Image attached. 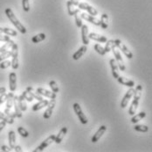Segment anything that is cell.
Masks as SVG:
<instances>
[{
    "mask_svg": "<svg viewBox=\"0 0 152 152\" xmlns=\"http://www.w3.org/2000/svg\"><path fill=\"white\" fill-rule=\"evenodd\" d=\"M5 14L7 16V18L10 19V21L13 24V26L15 27L21 33H26V28L24 27V25L21 24V22L17 19V17L15 16V14L13 13L12 10L10 9V8H6L5 9Z\"/></svg>",
    "mask_w": 152,
    "mask_h": 152,
    "instance_id": "1",
    "label": "cell"
},
{
    "mask_svg": "<svg viewBox=\"0 0 152 152\" xmlns=\"http://www.w3.org/2000/svg\"><path fill=\"white\" fill-rule=\"evenodd\" d=\"M142 85H137V87L135 90V93H134V100L131 104V106L129 109V114L130 115H134L136 113L137 110V107H138V103H139V99L142 96Z\"/></svg>",
    "mask_w": 152,
    "mask_h": 152,
    "instance_id": "2",
    "label": "cell"
},
{
    "mask_svg": "<svg viewBox=\"0 0 152 152\" xmlns=\"http://www.w3.org/2000/svg\"><path fill=\"white\" fill-rule=\"evenodd\" d=\"M12 68L13 70H17L18 68V44L14 43L12 47Z\"/></svg>",
    "mask_w": 152,
    "mask_h": 152,
    "instance_id": "3",
    "label": "cell"
},
{
    "mask_svg": "<svg viewBox=\"0 0 152 152\" xmlns=\"http://www.w3.org/2000/svg\"><path fill=\"white\" fill-rule=\"evenodd\" d=\"M115 43L117 48H119L120 50H122V52L125 55V56L128 58V59H132L133 58V54L132 52L126 47V45H124L122 42V41L120 40H115Z\"/></svg>",
    "mask_w": 152,
    "mask_h": 152,
    "instance_id": "4",
    "label": "cell"
},
{
    "mask_svg": "<svg viewBox=\"0 0 152 152\" xmlns=\"http://www.w3.org/2000/svg\"><path fill=\"white\" fill-rule=\"evenodd\" d=\"M111 51H113V54L115 56V60L117 62V65H118L119 70H121L122 71H124L126 70V67H125L124 62L122 60V55H121L120 51L117 49V47H114Z\"/></svg>",
    "mask_w": 152,
    "mask_h": 152,
    "instance_id": "5",
    "label": "cell"
},
{
    "mask_svg": "<svg viewBox=\"0 0 152 152\" xmlns=\"http://www.w3.org/2000/svg\"><path fill=\"white\" fill-rule=\"evenodd\" d=\"M73 107H74V111H75V113H76V115L78 116L80 122H81L82 124H87V123L88 122V120L87 116L83 113L82 109H81L80 106L78 103H75Z\"/></svg>",
    "mask_w": 152,
    "mask_h": 152,
    "instance_id": "6",
    "label": "cell"
},
{
    "mask_svg": "<svg viewBox=\"0 0 152 152\" xmlns=\"http://www.w3.org/2000/svg\"><path fill=\"white\" fill-rule=\"evenodd\" d=\"M55 137L56 136L55 135H52V136H48L46 138V140H44L42 142H41V144L39 146V147H37L33 151L34 152H39V151H44V149H46V147H48L50 144H52L53 142H54V140H55Z\"/></svg>",
    "mask_w": 152,
    "mask_h": 152,
    "instance_id": "7",
    "label": "cell"
},
{
    "mask_svg": "<svg viewBox=\"0 0 152 152\" xmlns=\"http://www.w3.org/2000/svg\"><path fill=\"white\" fill-rule=\"evenodd\" d=\"M55 105H56V100H55V99H51V100L48 102V104H47V108H46V110L45 111V113H44V115H43V117H44V119H49L51 116H52V113H53V109H54V107H55Z\"/></svg>",
    "mask_w": 152,
    "mask_h": 152,
    "instance_id": "8",
    "label": "cell"
},
{
    "mask_svg": "<svg viewBox=\"0 0 152 152\" xmlns=\"http://www.w3.org/2000/svg\"><path fill=\"white\" fill-rule=\"evenodd\" d=\"M79 9H81V10H86L88 12V13L92 16H95L98 15V12L95 8H94L93 6H91L90 4H88V3H79L78 5Z\"/></svg>",
    "mask_w": 152,
    "mask_h": 152,
    "instance_id": "9",
    "label": "cell"
},
{
    "mask_svg": "<svg viewBox=\"0 0 152 152\" xmlns=\"http://www.w3.org/2000/svg\"><path fill=\"white\" fill-rule=\"evenodd\" d=\"M134 93H135V89H133V87H131L129 91L126 92L125 96L123 97V99H122V102H121V107L122 108H125L128 106L129 101L131 99V98L133 97Z\"/></svg>",
    "mask_w": 152,
    "mask_h": 152,
    "instance_id": "10",
    "label": "cell"
},
{
    "mask_svg": "<svg viewBox=\"0 0 152 152\" xmlns=\"http://www.w3.org/2000/svg\"><path fill=\"white\" fill-rule=\"evenodd\" d=\"M80 17H81V19L90 22V23L95 25V26H100L101 25V20L98 19L97 18H95L94 16H92L90 14H87L86 13H83L80 14Z\"/></svg>",
    "mask_w": 152,
    "mask_h": 152,
    "instance_id": "11",
    "label": "cell"
},
{
    "mask_svg": "<svg viewBox=\"0 0 152 152\" xmlns=\"http://www.w3.org/2000/svg\"><path fill=\"white\" fill-rule=\"evenodd\" d=\"M81 38H82V42L84 45H88L89 44V38H88V27L87 25H82L81 26Z\"/></svg>",
    "mask_w": 152,
    "mask_h": 152,
    "instance_id": "12",
    "label": "cell"
},
{
    "mask_svg": "<svg viewBox=\"0 0 152 152\" xmlns=\"http://www.w3.org/2000/svg\"><path fill=\"white\" fill-rule=\"evenodd\" d=\"M107 131V127L106 126H101V128H99V129L96 131V133L94 135V136L92 137L91 142H98L101 137L104 135V133Z\"/></svg>",
    "mask_w": 152,
    "mask_h": 152,
    "instance_id": "13",
    "label": "cell"
},
{
    "mask_svg": "<svg viewBox=\"0 0 152 152\" xmlns=\"http://www.w3.org/2000/svg\"><path fill=\"white\" fill-rule=\"evenodd\" d=\"M36 91H37L39 94H40L41 96H45L46 98H49L50 99H56V97H57V95H56L55 92L48 91V90H46V89H44V88H38V89L36 90Z\"/></svg>",
    "mask_w": 152,
    "mask_h": 152,
    "instance_id": "14",
    "label": "cell"
},
{
    "mask_svg": "<svg viewBox=\"0 0 152 152\" xmlns=\"http://www.w3.org/2000/svg\"><path fill=\"white\" fill-rule=\"evenodd\" d=\"M9 87L12 92L17 89V75L15 72H12L9 75Z\"/></svg>",
    "mask_w": 152,
    "mask_h": 152,
    "instance_id": "15",
    "label": "cell"
},
{
    "mask_svg": "<svg viewBox=\"0 0 152 152\" xmlns=\"http://www.w3.org/2000/svg\"><path fill=\"white\" fill-rule=\"evenodd\" d=\"M88 38L94 40L95 42H101V43H105L107 41V38L103 35H101V34H98L96 33H88Z\"/></svg>",
    "mask_w": 152,
    "mask_h": 152,
    "instance_id": "16",
    "label": "cell"
},
{
    "mask_svg": "<svg viewBox=\"0 0 152 152\" xmlns=\"http://www.w3.org/2000/svg\"><path fill=\"white\" fill-rule=\"evenodd\" d=\"M117 81H118V83H120L122 85L128 86V87H129V88H131V87H133V86L135 85V82H134L133 80H130V79L126 78V77H124V76H119L117 77Z\"/></svg>",
    "mask_w": 152,
    "mask_h": 152,
    "instance_id": "17",
    "label": "cell"
},
{
    "mask_svg": "<svg viewBox=\"0 0 152 152\" xmlns=\"http://www.w3.org/2000/svg\"><path fill=\"white\" fill-rule=\"evenodd\" d=\"M110 66H111V70H112V75L114 76V78L117 79V77L119 76V68H118L117 62L115 59L110 60Z\"/></svg>",
    "mask_w": 152,
    "mask_h": 152,
    "instance_id": "18",
    "label": "cell"
},
{
    "mask_svg": "<svg viewBox=\"0 0 152 152\" xmlns=\"http://www.w3.org/2000/svg\"><path fill=\"white\" fill-rule=\"evenodd\" d=\"M88 50V47H87V45H83L82 47H80L79 48V50H77L75 53L73 55V59L74 60H79L80 57H82V56L87 52Z\"/></svg>",
    "mask_w": 152,
    "mask_h": 152,
    "instance_id": "19",
    "label": "cell"
},
{
    "mask_svg": "<svg viewBox=\"0 0 152 152\" xmlns=\"http://www.w3.org/2000/svg\"><path fill=\"white\" fill-rule=\"evenodd\" d=\"M66 133H67V128H66V127L62 128L61 130H60L59 134H58V135L56 136V137H55L54 142H55L57 144H60L61 142H62V140L64 139L65 136L66 135Z\"/></svg>",
    "mask_w": 152,
    "mask_h": 152,
    "instance_id": "20",
    "label": "cell"
},
{
    "mask_svg": "<svg viewBox=\"0 0 152 152\" xmlns=\"http://www.w3.org/2000/svg\"><path fill=\"white\" fill-rule=\"evenodd\" d=\"M66 5H67L68 14L70 16H74L75 14H76V13H80V9H79V8H76L75 5L71 3V1H67Z\"/></svg>",
    "mask_w": 152,
    "mask_h": 152,
    "instance_id": "21",
    "label": "cell"
},
{
    "mask_svg": "<svg viewBox=\"0 0 152 152\" xmlns=\"http://www.w3.org/2000/svg\"><path fill=\"white\" fill-rule=\"evenodd\" d=\"M48 100L47 99H42V100H39L37 104H35V105H33V107H32V111L33 112H36V111H39V110H40V109H42V108H44L45 107L47 106V104H48Z\"/></svg>",
    "mask_w": 152,
    "mask_h": 152,
    "instance_id": "22",
    "label": "cell"
},
{
    "mask_svg": "<svg viewBox=\"0 0 152 152\" xmlns=\"http://www.w3.org/2000/svg\"><path fill=\"white\" fill-rule=\"evenodd\" d=\"M18 96H14V98H13V107H14V109H15L16 116L18 118H21L23 113H22V111H21L20 107L18 106Z\"/></svg>",
    "mask_w": 152,
    "mask_h": 152,
    "instance_id": "23",
    "label": "cell"
},
{
    "mask_svg": "<svg viewBox=\"0 0 152 152\" xmlns=\"http://www.w3.org/2000/svg\"><path fill=\"white\" fill-rule=\"evenodd\" d=\"M18 106H19V107H20V109H21V111H22V112H25V111H26V110H27L26 100V99L23 97V95L18 96Z\"/></svg>",
    "mask_w": 152,
    "mask_h": 152,
    "instance_id": "24",
    "label": "cell"
},
{
    "mask_svg": "<svg viewBox=\"0 0 152 152\" xmlns=\"http://www.w3.org/2000/svg\"><path fill=\"white\" fill-rule=\"evenodd\" d=\"M8 139H9V144L12 149H13L16 145V135L14 131H10L8 133Z\"/></svg>",
    "mask_w": 152,
    "mask_h": 152,
    "instance_id": "25",
    "label": "cell"
},
{
    "mask_svg": "<svg viewBox=\"0 0 152 152\" xmlns=\"http://www.w3.org/2000/svg\"><path fill=\"white\" fill-rule=\"evenodd\" d=\"M26 91H28L31 95L33 97V99H37V100H39V101L43 99V97H42L40 94H39L37 91H34V89H33L32 87H30V86L26 87Z\"/></svg>",
    "mask_w": 152,
    "mask_h": 152,
    "instance_id": "26",
    "label": "cell"
},
{
    "mask_svg": "<svg viewBox=\"0 0 152 152\" xmlns=\"http://www.w3.org/2000/svg\"><path fill=\"white\" fill-rule=\"evenodd\" d=\"M102 29H107L108 27V16L106 13H103L101 17V25Z\"/></svg>",
    "mask_w": 152,
    "mask_h": 152,
    "instance_id": "27",
    "label": "cell"
},
{
    "mask_svg": "<svg viewBox=\"0 0 152 152\" xmlns=\"http://www.w3.org/2000/svg\"><path fill=\"white\" fill-rule=\"evenodd\" d=\"M13 98H14V94L12 92L7 94V98H6V107L7 108H12L13 107Z\"/></svg>",
    "mask_w": 152,
    "mask_h": 152,
    "instance_id": "28",
    "label": "cell"
},
{
    "mask_svg": "<svg viewBox=\"0 0 152 152\" xmlns=\"http://www.w3.org/2000/svg\"><path fill=\"white\" fill-rule=\"evenodd\" d=\"M46 36L45 33H39V34H37V35H35V36H33L31 38V42L33 43H39V42L44 41L46 39Z\"/></svg>",
    "mask_w": 152,
    "mask_h": 152,
    "instance_id": "29",
    "label": "cell"
},
{
    "mask_svg": "<svg viewBox=\"0 0 152 152\" xmlns=\"http://www.w3.org/2000/svg\"><path fill=\"white\" fill-rule=\"evenodd\" d=\"M145 116H146V113H145L144 112H141V113H137V114L134 115V116L132 117V119H131V122H132V123H134V124H136L137 122H140L142 119H143Z\"/></svg>",
    "mask_w": 152,
    "mask_h": 152,
    "instance_id": "30",
    "label": "cell"
},
{
    "mask_svg": "<svg viewBox=\"0 0 152 152\" xmlns=\"http://www.w3.org/2000/svg\"><path fill=\"white\" fill-rule=\"evenodd\" d=\"M105 43H106V46H105L104 49H105L106 53L107 52H110L114 47H116L115 43V40H109V41H107Z\"/></svg>",
    "mask_w": 152,
    "mask_h": 152,
    "instance_id": "31",
    "label": "cell"
},
{
    "mask_svg": "<svg viewBox=\"0 0 152 152\" xmlns=\"http://www.w3.org/2000/svg\"><path fill=\"white\" fill-rule=\"evenodd\" d=\"M13 44H14V42H13V41H12V40H10V41L6 42V43H5V44H4V45L0 47V53L4 52V51H7V50H10V48H12V47Z\"/></svg>",
    "mask_w": 152,
    "mask_h": 152,
    "instance_id": "32",
    "label": "cell"
},
{
    "mask_svg": "<svg viewBox=\"0 0 152 152\" xmlns=\"http://www.w3.org/2000/svg\"><path fill=\"white\" fill-rule=\"evenodd\" d=\"M0 120L5 122L6 123H8V124H13V122H14V119L10 118V117L7 116L4 113H3L2 112H0Z\"/></svg>",
    "mask_w": 152,
    "mask_h": 152,
    "instance_id": "33",
    "label": "cell"
},
{
    "mask_svg": "<svg viewBox=\"0 0 152 152\" xmlns=\"http://www.w3.org/2000/svg\"><path fill=\"white\" fill-rule=\"evenodd\" d=\"M134 129L138 132H142V133H146L149 131V128L146 125H136L134 127Z\"/></svg>",
    "mask_w": 152,
    "mask_h": 152,
    "instance_id": "34",
    "label": "cell"
},
{
    "mask_svg": "<svg viewBox=\"0 0 152 152\" xmlns=\"http://www.w3.org/2000/svg\"><path fill=\"white\" fill-rule=\"evenodd\" d=\"M11 56H12V50H7L4 52H2V53H0V62L6 60L7 58L11 57Z\"/></svg>",
    "mask_w": 152,
    "mask_h": 152,
    "instance_id": "35",
    "label": "cell"
},
{
    "mask_svg": "<svg viewBox=\"0 0 152 152\" xmlns=\"http://www.w3.org/2000/svg\"><path fill=\"white\" fill-rule=\"evenodd\" d=\"M3 33L9 35V36H17L18 35L17 31H15L14 29H12V28H8V27L3 28Z\"/></svg>",
    "mask_w": 152,
    "mask_h": 152,
    "instance_id": "36",
    "label": "cell"
},
{
    "mask_svg": "<svg viewBox=\"0 0 152 152\" xmlns=\"http://www.w3.org/2000/svg\"><path fill=\"white\" fill-rule=\"evenodd\" d=\"M94 50H95L98 54H100L101 56H104V55L106 54V51H105L104 47H102L100 44H95V45H94Z\"/></svg>",
    "mask_w": 152,
    "mask_h": 152,
    "instance_id": "37",
    "label": "cell"
},
{
    "mask_svg": "<svg viewBox=\"0 0 152 152\" xmlns=\"http://www.w3.org/2000/svg\"><path fill=\"white\" fill-rule=\"evenodd\" d=\"M49 86L51 87L52 91H53V92H55V93H57V92L60 91V89H59V86H58L57 83H56L55 81H53V80H52V81L49 83Z\"/></svg>",
    "mask_w": 152,
    "mask_h": 152,
    "instance_id": "38",
    "label": "cell"
},
{
    "mask_svg": "<svg viewBox=\"0 0 152 152\" xmlns=\"http://www.w3.org/2000/svg\"><path fill=\"white\" fill-rule=\"evenodd\" d=\"M18 134H19L21 136L23 137H28V136H29L28 131H27L26 129H25L24 128H22V127L18 128Z\"/></svg>",
    "mask_w": 152,
    "mask_h": 152,
    "instance_id": "39",
    "label": "cell"
},
{
    "mask_svg": "<svg viewBox=\"0 0 152 152\" xmlns=\"http://www.w3.org/2000/svg\"><path fill=\"white\" fill-rule=\"evenodd\" d=\"M12 64V62L9 61V60H4V61L0 62V69L2 70H4V69H7L8 67H10Z\"/></svg>",
    "mask_w": 152,
    "mask_h": 152,
    "instance_id": "40",
    "label": "cell"
},
{
    "mask_svg": "<svg viewBox=\"0 0 152 152\" xmlns=\"http://www.w3.org/2000/svg\"><path fill=\"white\" fill-rule=\"evenodd\" d=\"M7 116H9L10 118H12V119H15L16 117V113H15V112H12V110H11V108H5L4 109V112Z\"/></svg>",
    "mask_w": 152,
    "mask_h": 152,
    "instance_id": "41",
    "label": "cell"
},
{
    "mask_svg": "<svg viewBox=\"0 0 152 152\" xmlns=\"http://www.w3.org/2000/svg\"><path fill=\"white\" fill-rule=\"evenodd\" d=\"M22 95H23V97L26 99V101H28V102H31V101L33 100V97H32V96H31V95L30 93H29L27 91H23Z\"/></svg>",
    "mask_w": 152,
    "mask_h": 152,
    "instance_id": "42",
    "label": "cell"
},
{
    "mask_svg": "<svg viewBox=\"0 0 152 152\" xmlns=\"http://www.w3.org/2000/svg\"><path fill=\"white\" fill-rule=\"evenodd\" d=\"M22 6L25 12H29L30 11V4L29 0H22Z\"/></svg>",
    "mask_w": 152,
    "mask_h": 152,
    "instance_id": "43",
    "label": "cell"
},
{
    "mask_svg": "<svg viewBox=\"0 0 152 152\" xmlns=\"http://www.w3.org/2000/svg\"><path fill=\"white\" fill-rule=\"evenodd\" d=\"M75 22H76V26L80 28V27H81V26L83 25L82 24V19H81V17H80L79 16V13H76L75 14Z\"/></svg>",
    "mask_w": 152,
    "mask_h": 152,
    "instance_id": "44",
    "label": "cell"
},
{
    "mask_svg": "<svg viewBox=\"0 0 152 152\" xmlns=\"http://www.w3.org/2000/svg\"><path fill=\"white\" fill-rule=\"evenodd\" d=\"M11 39H10V36L9 35H7V34H5V35H3L2 33H0V42H8V41H10Z\"/></svg>",
    "mask_w": 152,
    "mask_h": 152,
    "instance_id": "45",
    "label": "cell"
},
{
    "mask_svg": "<svg viewBox=\"0 0 152 152\" xmlns=\"http://www.w3.org/2000/svg\"><path fill=\"white\" fill-rule=\"evenodd\" d=\"M6 98H7V94H6L5 92H4V93L0 94V105H2L4 102H5Z\"/></svg>",
    "mask_w": 152,
    "mask_h": 152,
    "instance_id": "46",
    "label": "cell"
},
{
    "mask_svg": "<svg viewBox=\"0 0 152 152\" xmlns=\"http://www.w3.org/2000/svg\"><path fill=\"white\" fill-rule=\"evenodd\" d=\"M1 151L4 152H10L12 151V148H11V147H8V146H6V145H3V146L1 147Z\"/></svg>",
    "mask_w": 152,
    "mask_h": 152,
    "instance_id": "47",
    "label": "cell"
},
{
    "mask_svg": "<svg viewBox=\"0 0 152 152\" xmlns=\"http://www.w3.org/2000/svg\"><path fill=\"white\" fill-rule=\"evenodd\" d=\"M5 126H6V122H4V121H2V122H0V132L5 128Z\"/></svg>",
    "mask_w": 152,
    "mask_h": 152,
    "instance_id": "48",
    "label": "cell"
},
{
    "mask_svg": "<svg viewBox=\"0 0 152 152\" xmlns=\"http://www.w3.org/2000/svg\"><path fill=\"white\" fill-rule=\"evenodd\" d=\"M13 149H14V151H15L16 152H22V149H21L20 146H17V145H15V147H14Z\"/></svg>",
    "mask_w": 152,
    "mask_h": 152,
    "instance_id": "49",
    "label": "cell"
},
{
    "mask_svg": "<svg viewBox=\"0 0 152 152\" xmlns=\"http://www.w3.org/2000/svg\"><path fill=\"white\" fill-rule=\"evenodd\" d=\"M5 91H6L5 87H0V94L4 93V92H5Z\"/></svg>",
    "mask_w": 152,
    "mask_h": 152,
    "instance_id": "50",
    "label": "cell"
},
{
    "mask_svg": "<svg viewBox=\"0 0 152 152\" xmlns=\"http://www.w3.org/2000/svg\"><path fill=\"white\" fill-rule=\"evenodd\" d=\"M0 33H3V28L0 27Z\"/></svg>",
    "mask_w": 152,
    "mask_h": 152,
    "instance_id": "51",
    "label": "cell"
},
{
    "mask_svg": "<svg viewBox=\"0 0 152 152\" xmlns=\"http://www.w3.org/2000/svg\"><path fill=\"white\" fill-rule=\"evenodd\" d=\"M77 1H78V0H77Z\"/></svg>",
    "mask_w": 152,
    "mask_h": 152,
    "instance_id": "52",
    "label": "cell"
}]
</instances>
